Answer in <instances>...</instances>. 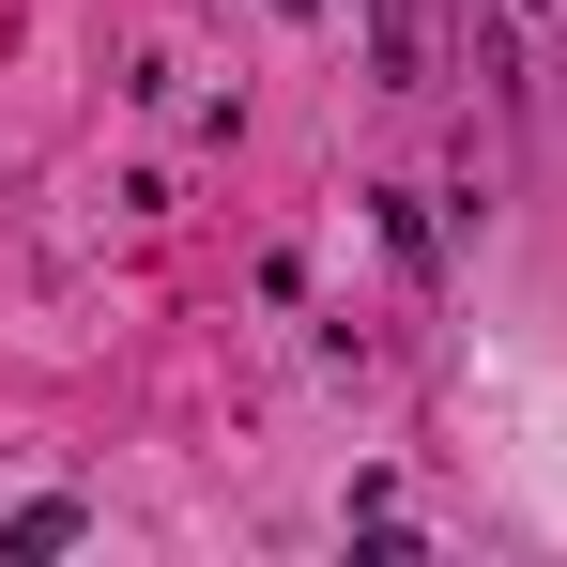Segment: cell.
I'll use <instances>...</instances> for the list:
<instances>
[{
    "label": "cell",
    "mask_w": 567,
    "mask_h": 567,
    "mask_svg": "<svg viewBox=\"0 0 567 567\" xmlns=\"http://www.w3.org/2000/svg\"><path fill=\"white\" fill-rule=\"evenodd\" d=\"M369 78H383V93L430 78V16H414V0H369Z\"/></svg>",
    "instance_id": "1"
}]
</instances>
